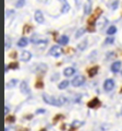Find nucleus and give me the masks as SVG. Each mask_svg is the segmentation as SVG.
I'll list each match as a JSON object with an SVG mask.
<instances>
[{"instance_id": "f257e3e1", "label": "nucleus", "mask_w": 122, "mask_h": 131, "mask_svg": "<svg viewBox=\"0 0 122 131\" xmlns=\"http://www.w3.org/2000/svg\"><path fill=\"white\" fill-rule=\"evenodd\" d=\"M43 100L45 103H47L48 105H52V106H58L59 107V100L58 97H54V96H50L48 94H43Z\"/></svg>"}, {"instance_id": "f03ea898", "label": "nucleus", "mask_w": 122, "mask_h": 131, "mask_svg": "<svg viewBox=\"0 0 122 131\" xmlns=\"http://www.w3.org/2000/svg\"><path fill=\"white\" fill-rule=\"evenodd\" d=\"M63 54V49L61 48L59 45H55V46H52L49 50V55L52 56V57H59Z\"/></svg>"}, {"instance_id": "7ed1b4c3", "label": "nucleus", "mask_w": 122, "mask_h": 131, "mask_svg": "<svg viewBox=\"0 0 122 131\" xmlns=\"http://www.w3.org/2000/svg\"><path fill=\"white\" fill-rule=\"evenodd\" d=\"M84 82H85V78L83 75H78V77H75L74 79L72 80V85L73 86H75V88H78V86H81L82 84H84Z\"/></svg>"}, {"instance_id": "20e7f679", "label": "nucleus", "mask_w": 122, "mask_h": 131, "mask_svg": "<svg viewBox=\"0 0 122 131\" xmlns=\"http://www.w3.org/2000/svg\"><path fill=\"white\" fill-rule=\"evenodd\" d=\"M113 88H115V81H113L112 79H107L105 82H104V89L105 91H112Z\"/></svg>"}, {"instance_id": "39448f33", "label": "nucleus", "mask_w": 122, "mask_h": 131, "mask_svg": "<svg viewBox=\"0 0 122 131\" xmlns=\"http://www.w3.org/2000/svg\"><path fill=\"white\" fill-rule=\"evenodd\" d=\"M100 13H101V10H97L96 13L93 15L92 18L88 19V25H89V26H92V27L96 26V22H97V20H98V18H97V16H98Z\"/></svg>"}, {"instance_id": "423d86ee", "label": "nucleus", "mask_w": 122, "mask_h": 131, "mask_svg": "<svg viewBox=\"0 0 122 131\" xmlns=\"http://www.w3.org/2000/svg\"><path fill=\"white\" fill-rule=\"evenodd\" d=\"M107 24H108V20L106 18H103V16H101V18L98 19L96 25H97V28H98V30H103V28L107 25Z\"/></svg>"}, {"instance_id": "0eeeda50", "label": "nucleus", "mask_w": 122, "mask_h": 131, "mask_svg": "<svg viewBox=\"0 0 122 131\" xmlns=\"http://www.w3.org/2000/svg\"><path fill=\"white\" fill-rule=\"evenodd\" d=\"M87 106H88V108H97V107L100 106V101L97 97H95V98H93L92 101L88 102Z\"/></svg>"}, {"instance_id": "6e6552de", "label": "nucleus", "mask_w": 122, "mask_h": 131, "mask_svg": "<svg viewBox=\"0 0 122 131\" xmlns=\"http://www.w3.org/2000/svg\"><path fill=\"white\" fill-rule=\"evenodd\" d=\"M32 58V52L31 51H27V50H24L21 52L20 55V59L22 61H30Z\"/></svg>"}, {"instance_id": "1a4fd4ad", "label": "nucleus", "mask_w": 122, "mask_h": 131, "mask_svg": "<svg viewBox=\"0 0 122 131\" xmlns=\"http://www.w3.org/2000/svg\"><path fill=\"white\" fill-rule=\"evenodd\" d=\"M35 21L40 24L45 22V18H44V14L42 11H39V10L35 11Z\"/></svg>"}, {"instance_id": "9d476101", "label": "nucleus", "mask_w": 122, "mask_h": 131, "mask_svg": "<svg viewBox=\"0 0 122 131\" xmlns=\"http://www.w3.org/2000/svg\"><path fill=\"white\" fill-rule=\"evenodd\" d=\"M59 1L61 2V5H62V7H61V13H67V12H69V10H70V5L68 3L67 0H59Z\"/></svg>"}, {"instance_id": "9b49d317", "label": "nucleus", "mask_w": 122, "mask_h": 131, "mask_svg": "<svg viewBox=\"0 0 122 131\" xmlns=\"http://www.w3.org/2000/svg\"><path fill=\"white\" fill-rule=\"evenodd\" d=\"M121 70V61H115L111 64V71L113 73H118Z\"/></svg>"}, {"instance_id": "f8f14e48", "label": "nucleus", "mask_w": 122, "mask_h": 131, "mask_svg": "<svg viewBox=\"0 0 122 131\" xmlns=\"http://www.w3.org/2000/svg\"><path fill=\"white\" fill-rule=\"evenodd\" d=\"M20 90H21V92L23 94H28L30 93V89H28V85L25 81L21 82V84H20Z\"/></svg>"}, {"instance_id": "ddd939ff", "label": "nucleus", "mask_w": 122, "mask_h": 131, "mask_svg": "<svg viewBox=\"0 0 122 131\" xmlns=\"http://www.w3.org/2000/svg\"><path fill=\"white\" fill-rule=\"evenodd\" d=\"M36 44V47H37L38 49H45L48 44V40H45V39H42V40H37V42L35 43Z\"/></svg>"}, {"instance_id": "4468645a", "label": "nucleus", "mask_w": 122, "mask_h": 131, "mask_svg": "<svg viewBox=\"0 0 122 131\" xmlns=\"http://www.w3.org/2000/svg\"><path fill=\"white\" fill-rule=\"evenodd\" d=\"M75 69L74 68H72V67H69L67 69H64V71H63V74L66 75V77H72L73 74L75 73Z\"/></svg>"}, {"instance_id": "2eb2a0df", "label": "nucleus", "mask_w": 122, "mask_h": 131, "mask_svg": "<svg viewBox=\"0 0 122 131\" xmlns=\"http://www.w3.org/2000/svg\"><path fill=\"white\" fill-rule=\"evenodd\" d=\"M98 70H99V67L98 66H95V67H93L91 69H88V75L93 78V77H95L97 73H98Z\"/></svg>"}, {"instance_id": "dca6fc26", "label": "nucleus", "mask_w": 122, "mask_h": 131, "mask_svg": "<svg viewBox=\"0 0 122 131\" xmlns=\"http://www.w3.org/2000/svg\"><path fill=\"white\" fill-rule=\"evenodd\" d=\"M18 83H19V81H18L17 79H12L11 81H9V82H8V83L6 84V89H7V90H9V89L14 88Z\"/></svg>"}, {"instance_id": "f3484780", "label": "nucleus", "mask_w": 122, "mask_h": 131, "mask_svg": "<svg viewBox=\"0 0 122 131\" xmlns=\"http://www.w3.org/2000/svg\"><path fill=\"white\" fill-rule=\"evenodd\" d=\"M27 44H28V39L26 37H22L18 42V46L19 47H25V46H27Z\"/></svg>"}, {"instance_id": "a211bd4d", "label": "nucleus", "mask_w": 122, "mask_h": 131, "mask_svg": "<svg viewBox=\"0 0 122 131\" xmlns=\"http://www.w3.org/2000/svg\"><path fill=\"white\" fill-rule=\"evenodd\" d=\"M58 43L60 45H67L69 43V37L67 35H62V36H61V38L58 40Z\"/></svg>"}, {"instance_id": "6ab92c4d", "label": "nucleus", "mask_w": 122, "mask_h": 131, "mask_svg": "<svg viewBox=\"0 0 122 131\" xmlns=\"http://www.w3.org/2000/svg\"><path fill=\"white\" fill-rule=\"evenodd\" d=\"M84 12H85V14H89L92 12V3L91 2H87L86 5H85L84 7Z\"/></svg>"}, {"instance_id": "aec40b11", "label": "nucleus", "mask_w": 122, "mask_h": 131, "mask_svg": "<svg viewBox=\"0 0 122 131\" xmlns=\"http://www.w3.org/2000/svg\"><path fill=\"white\" fill-rule=\"evenodd\" d=\"M68 85H69V82H68L67 80H64V81H62V82H60L59 85H58V88H59L60 90H64V89L68 88Z\"/></svg>"}, {"instance_id": "412c9836", "label": "nucleus", "mask_w": 122, "mask_h": 131, "mask_svg": "<svg viewBox=\"0 0 122 131\" xmlns=\"http://www.w3.org/2000/svg\"><path fill=\"white\" fill-rule=\"evenodd\" d=\"M87 47V39H84L82 43H80L79 44V46H78V48L80 49V50H84L85 48Z\"/></svg>"}, {"instance_id": "4be33fe9", "label": "nucleus", "mask_w": 122, "mask_h": 131, "mask_svg": "<svg viewBox=\"0 0 122 131\" xmlns=\"http://www.w3.org/2000/svg\"><path fill=\"white\" fill-rule=\"evenodd\" d=\"M116 32H117L116 26H109V28L107 30V34L108 35H113V34H116Z\"/></svg>"}, {"instance_id": "5701e85b", "label": "nucleus", "mask_w": 122, "mask_h": 131, "mask_svg": "<svg viewBox=\"0 0 122 131\" xmlns=\"http://www.w3.org/2000/svg\"><path fill=\"white\" fill-rule=\"evenodd\" d=\"M80 126H81V121H78V120L73 121V122H72V125H71V129H70V131L76 129V128H78V127H80Z\"/></svg>"}, {"instance_id": "b1692460", "label": "nucleus", "mask_w": 122, "mask_h": 131, "mask_svg": "<svg viewBox=\"0 0 122 131\" xmlns=\"http://www.w3.org/2000/svg\"><path fill=\"white\" fill-rule=\"evenodd\" d=\"M47 66L46 64H38L37 66V69H38V72H46V70H47Z\"/></svg>"}, {"instance_id": "393cba45", "label": "nucleus", "mask_w": 122, "mask_h": 131, "mask_svg": "<svg viewBox=\"0 0 122 131\" xmlns=\"http://www.w3.org/2000/svg\"><path fill=\"white\" fill-rule=\"evenodd\" d=\"M35 86L37 88V89H43L44 88V82H43V80L42 79H38L37 82L35 83Z\"/></svg>"}, {"instance_id": "a878e982", "label": "nucleus", "mask_w": 122, "mask_h": 131, "mask_svg": "<svg viewBox=\"0 0 122 131\" xmlns=\"http://www.w3.org/2000/svg\"><path fill=\"white\" fill-rule=\"evenodd\" d=\"M85 31H86V30H85V28H84V27H82V28H80V30H79L78 32H76V34H75V37H76V38H79V37H80V36H82V35L84 34V33H85Z\"/></svg>"}, {"instance_id": "bb28decb", "label": "nucleus", "mask_w": 122, "mask_h": 131, "mask_svg": "<svg viewBox=\"0 0 122 131\" xmlns=\"http://www.w3.org/2000/svg\"><path fill=\"white\" fill-rule=\"evenodd\" d=\"M10 45H11V39L9 38V36L8 35H6V50H8L9 49V47H10Z\"/></svg>"}, {"instance_id": "cd10ccee", "label": "nucleus", "mask_w": 122, "mask_h": 131, "mask_svg": "<svg viewBox=\"0 0 122 131\" xmlns=\"http://www.w3.org/2000/svg\"><path fill=\"white\" fill-rule=\"evenodd\" d=\"M24 5H25V0H18L17 3H15V7L17 8H22Z\"/></svg>"}, {"instance_id": "c85d7f7f", "label": "nucleus", "mask_w": 122, "mask_h": 131, "mask_svg": "<svg viewBox=\"0 0 122 131\" xmlns=\"http://www.w3.org/2000/svg\"><path fill=\"white\" fill-rule=\"evenodd\" d=\"M118 6H119V0H113V2L111 3V9L112 10H116Z\"/></svg>"}, {"instance_id": "c756f323", "label": "nucleus", "mask_w": 122, "mask_h": 131, "mask_svg": "<svg viewBox=\"0 0 122 131\" xmlns=\"http://www.w3.org/2000/svg\"><path fill=\"white\" fill-rule=\"evenodd\" d=\"M9 68L10 69H18L19 68V63L18 62H12L9 64Z\"/></svg>"}, {"instance_id": "7c9ffc66", "label": "nucleus", "mask_w": 122, "mask_h": 131, "mask_svg": "<svg viewBox=\"0 0 122 131\" xmlns=\"http://www.w3.org/2000/svg\"><path fill=\"white\" fill-rule=\"evenodd\" d=\"M113 42H115V39H113V37H108V38H106V40H105V44L110 45V44H112Z\"/></svg>"}, {"instance_id": "2f4dec72", "label": "nucleus", "mask_w": 122, "mask_h": 131, "mask_svg": "<svg viewBox=\"0 0 122 131\" xmlns=\"http://www.w3.org/2000/svg\"><path fill=\"white\" fill-rule=\"evenodd\" d=\"M30 31H31V25H25L24 26V31H23L24 34H26V33L30 32Z\"/></svg>"}, {"instance_id": "473e14b6", "label": "nucleus", "mask_w": 122, "mask_h": 131, "mask_svg": "<svg viewBox=\"0 0 122 131\" xmlns=\"http://www.w3.org/2000/svg\"><path fill=\"white\" fill-rule=\"evenodd\" d=\"M14 121H15V117L14 116H11V117L7 118V122H14Z\"/></svg>"}, {"instance_id": "72a5a7b5", "label": "nucleus", "mask_w": 122, "mask_h": 131, "mask_svg": "<svg viewBox=\"0 0 122 131\" xmlns=\"http://www.w3.org/2000/svg\"><path fill=\"white\" fill-rule=\"evenodd\" d=\"M63 116H62V115H58V116H56L55 118H54V122H55V124H56V122L57 121H58L59 119H60V118H62Z\"/></svg>"}, {"instance_id": "f704fd0d", "label": "nucleus", "mask_w": 122, "mask_h": 131, "mask_svg": "<svg viewBox=\"0 0 122 131\" xmlns=\"http://www.w3.org/2000/svg\"><path fill=\"white\" fill-rule=\"evenodd\" d=\"M45 113H46L45 109H37L36 110V114H45Z\"/></svg>"}, {"instance_id": "c9c22d12", "label": "nucleus", "mask_w": 122, "mask_h": 131, "mask_svg": "<svg viewBox=\"0 0 122 131\" xmlns=\"http://www.w3.org/2000/svg\"><path fill=\"white\" fill-rule=\"evenodd\" d=\"M5 113H6L5 115H8V114H9V108H8L7 106H6V108H5Z\"/></svg>"}, {"instance_id": "e433bc0d", "label": "nucleus", "mask_w": 122, "mask_h": 131, "mask_svg": "<svg viewBox=\"0 0 122 131\" xmlns=\"http://www.w3.org/2000/svg\"><path fill=\"white\" fill-rule=\"evenodd\" d=\"M19 131H28V129H21V130H19Z\"/></svg>"}, {"instance_id": "4c0bfd02", "label": "nucleus", "mask_w": 122, "mask_h": 131, "mask_svg": "<svg viewBox=\"0 0 122 131\" xmlns=\"http://www.w3.org/2000/svg\"><path fill=\"white\" fill-rule=\"evenodd\" d=\"M39 1H40V2H46L47 0H39Z\"/></svg>"}, {"instance_id": "58836bf2", "label": "nucleus", "mask_w": 122, "mask_h": 131, "mask_svg": "<svg viewBox=\"0 0 122 131\" xmlns=\"http://www.w3.org/2000/svg\"><path fill=\"white\" fill-rule=\"evenodd\" d=\"M40 131H47L46 129H42V130H40Z\"/></svg>"}, {"instance_id": "ea45409f", "label": "nucleus", "mask_w": 122, "mask_h": 131, "mask_svg": "<svg viewBox=\"0 0 122 131\" xmlns=\"http://www.w3.org/2000/svg\"><path fill=\"white\" fill-rule=\"evenodd\" d=\"M121 74H122V72H121Z\"/></svg>"}]
</instances>
